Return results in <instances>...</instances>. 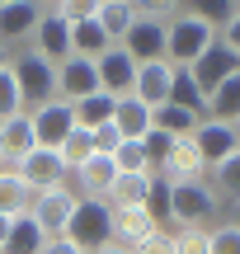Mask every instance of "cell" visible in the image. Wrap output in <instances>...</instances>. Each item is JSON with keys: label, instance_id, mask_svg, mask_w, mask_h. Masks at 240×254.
I'll use <instances>...</instances> for the list:
<instances>
[{"label": "cell", "instance_id": "cell-8", "mask_svg": "<svg viewBox=\"0 0 240 254\" xmlns=\"http://www.w3.org/2000/svg\"><path fill=\"white\" fill-rule=\"evenodd\" d=\"M28 43H33L28 52H38L47 66H66V62H71V24L57 19L52 5H43V19H38V28H33Z\"/></svg>", "mask_w": 240, "mask_h": 254}, {"label": "cell", "instance_id": "cell-6", "mask_svg": "<svg viewBox=\"0 0 240 254\" xmlns=\"http://www.w3.org/2000/svg\"><path fill=\"white\" fill-rule=\"evenodd\" d=\"M188 141L198 146V155H203V165L207 170H217L222 160H231V155L240 151V132H236V123H222V118H203L193 127V136Z\"/></svg>", "mask_w": 240, "mask_h": 254}, {"label": "cell", "instance_id": "cell-39", "mask_svg": "<svg viewBox=\"0 0 240 254\" xmlns=\"http://www.w3.org/2000/svg\"><path fill=\"white\" fill-rule=\"evenodd\" d=\"M217 43H222L226 52H236V57H240V5H231V14H226L222 38H217Z\"/></svg>", "mask_w": 240, "mask_h": 254}, {"label": "cell", "instance_id": "cell-20", "mask_svg": "<svg viewBox=\"0 0 240 254\" xmlns=\"http://www.w3.org/2000/svg\"><path fill=\"white\" fill-rule=\"evenodd\" d=\"M151 231H156V221H151L146 207H122V212H113V245L137 250Z\"/></svg>", "mask_w": 240, "mask_h": 254}, {"label": "cell", "instance_id": "cell-7", "mask_svg": "<svg viewBox=\"0 0 240 254\" xmlns=\"http://www.w3.org/2000/svg\"><path fill=\"white\" fill-rule=\"evenodd\" d=\"M14 170H19V179L33 189V198H38V193H52V189H66V174H71V170L61 165V155L47 151V146H33Z\"/></svg>", "mask_w": 240, "mask_h": 254}, {"label": "cell", "instance_id": "cell-1", "mask_svg": "<svg viewBox=\"0 0 240 254\" xmlns=\"http://www.w3.org/2000/svg\"><path fill=\"white\" fill-rule=\"evenodd\" d=\"M217 43V19L203 14V9H175L165 28V62L175 71H188L207 47Z\"/></svg>", "mask_w": 240, "mask_h": 254}, {"label": "cell", "instance_id": "cell-37", "mask_svg": "<svg viewBox=\"0 0 240 254\" xmlns=\"http://www.w3.org/2000/svg\"><path fill=\"white\" fill-rule=\"evenodd\" d=\"M212 254H240V221H226L212 231Z\"/></svg>", "mask_w": 240, "mask_h": 254}, {"label": "cell", "instance_id": "cell-30", "mask_svg": "<svg viewBox=\"0 0 240 254\" xmlns=\"http://www.w3.org/2000/svg\"><path fill=\"white\" fill-rule=\"evenodd\" d=\"M109 160H113V170H118V174H156L141 141H118V151H113Z\"/></svg>", "mask_w": 240, "mask_h": 254}, {"label": "cell", "instance_id": "cell-31", "mask_svg": "<svg viewBox=\"0 0 240 254\" xmlns=\"http://www.w3.org/2000/svg\"><path fill=\"white\" fill-rule=\"evenodd\" d=\"M57 155H61V165H66V170L75 174V170H80V165H85V160L94 155V141H90V132H85V127H75V132L66 136L61 146H57Z\"/></svg>", "mask_w": 240, "mask_h": 254}, {"label": "cell", "instance_id": "cell-38", "mask_svg": "<svg viewBox=\"0 0 240 254\" xmlns=\"http://www.w3.org/2000/svg\"><path fill=\"white\" fill-rule=\"evenodd\" d=\"M90 141H94V155H113V151H118V141H122V132L113 123H104V127H94V132H90Z\"/></svg>", "mask_w": 240, "mask_h": 254}, {"label": "cell", "instance_id": "cell-35", "mask_svg": "<svg viewBox=\"0 0 240 254\" xmlns=\"http://www.w3.org/2000/svg\"><path fill=\"white\" fill-rule=\"evenodd\" d=\"M141 146H146L151 170H160V165H165V155H170V146H175V136H165V132H156V127H151V132L141 136Z\"/></svg>", "mask_w": 240, "mask_h": 254}, {"label": "cell", "instance_id": "cell-27", "mask_svg": "<svg viewBox=\"0 0 240 254\" xmlns=\"http://www.w3.org/2000/svg\"><path fill=\"white\" fill-rule=\"evenodd\" d=\"M203 123L198 118V113H188V109H179V104H160L156 113H151V127H156V132H165V136H193V127Z\"/></svg>", "mask_w": 240, "mask_h": 254}, {"label": "cell", "instance_id": "cell-2", "mask_svg": "<svg viewBox=\"0 0 240 254\" xmlns=\"http://www.w3.org/2000/svg\"><path fill=\"white\" fill-rule=\"evenodd\" d=\"M170 184V179H165ZM222 212V198L212 193L207 179H184V184H170V231H188V226H203Z\"/></svg>", "mask_w": 240, "mask_h": 254}, {"label": "cell", "instance_id": "cell-12", "mask_svg": "<svg viewBox=\"0 0 240 254\" xmlns=\"http://www.w3.org/2000/svg\"><path fill=\"white\" fill-rule=\"evenodd\" d=\"M90 94H99V66L94 62L71 57L66 66H57V99L80 104V99H90Z\"/></svg>", "mask_w": 240, "mask_h": 254}, {"label": "cell", "instance_id": "cell-17", "mask_svg": "<svg viewBox=\"0 0 240 254\" xmlns=\"http://www.w3.org/2000/svg\"><path fill=\"white\" fill-rule=\"evenodd\" d=\"M28 151H33V123H28V113L5 118V123H0V165H5V170H14Z\"/></svg>", "mask_w": 240, "mask_h": 254}, {"label": "cell", "instance_id": "cell-5", "mask_svg": "<svg viewBox=\"0 0 240 254\" xmlns=\"http://www.w3.org/2000/svg\"><path fill=\"white\" fill-rule=\"evenodd\" d=\"M9 66H14V80H19V94H24V109L28 113L57 99V66H47L38 52H24L19 62H9Z\"/></svg>", "mask_w": 240, "mask_h": 254}, {"label": "cell", "instance_id": "cell-24", "mask_svg": "<svg viewBox=\"0 0 240 254\" xmlns=\"http://www.w3.org/2000/svg\"><path fill=\"white\" fill-rule=\"evenodd\" d=\"M109 38H104V28H99V19H80V24H71V57H85V62H99L104 52H109Z\"/></svg>", "mask_w": 240, "mask_h": 254}, {"label": "cell", "instance_id": "cell-46", "mask_svg": "<svg viewBox=\"0 0 240 254\" xmlns=\"http://www.w3.org/2000/svg\"><path fill=\"white\" fill-rule=\"evenodd\" d=\"M236 212H240V207H236Z\"/></svg>", "mask_w": 240, "mask_h": 254}, {"label": "cell", "instance_id": "cell-29", "mask_svg": "<svg viewBox=\"0 0 240 254\" xmlns=\"http://www.w3.org/2000/svg\"><path fill=\"white\" fill-rule=\"evenodd\" d=\"M170 104H179V109L198 113V118L207 113V99H203V90L193 85V75H188V71H175V85H170Z\"/></svg>", "mask_w": 240, "mask_h": 254}, {"label": "cell", "instance_id": "cell-3", "mask_svg": "<svg viewBox=\"0 0 240 254\" xmlns=\"http://www.w3.org/2000/svg\"><path fill=\"white\" fill-rule=\"evenodd\" d=\"M170 14H175V9H165V5L137 9V24L127 28V38H122L118 47H122V52H127L137 66L165 62V28H170Z\"/></svg>", "mask_w": 240, "mask_h": 254}, {"label": "cell", "instance_id": "cell-22", "mask_svg": "<svg viewBox=\"0 0 240 254\" xmlns=\"http://www.w3.org/2000/svg\"><path fill=\"white\" fill-rule=\"evenodd\" d=\"M113 127L122 132V141H141L151 132V109L137 99V94H122L118 109H113Z\"/></svg>", "mask_w": 240, "mask_h": 254}, {"label": "cell", "instance_id": "cell-21", "mask_svg": "<svg viewBox=\"0 0 240 254\" xmlns=\"http://www.w3.org/2000/svg\"><path fill=\"white\" fill-rule=\"evenodd\" d=\"M151 179L156 174H118L113 179V189H109V212H122V207H146V198H151Z\"/></svg>", "mask_w": 240, "mask_h": 254}, {"label": "cell", "instance_id": "cell-42", "mask_svg": "<svg viewBox=\"0 0 240 254\" xmlns=\"http://www.w3.org/2000/svg\"><path fill=\"white\" fill-rule=\"evenodd\" d=\"M5 236H9V217H0V250H5Z\"/></svg>", "mask_w": 240, "mask_h": 254}, {"label": "cell", "instance_id": "cell-11", "mask_svg": "<svg viewBox=\"0 0 240 254\" xmlns=\"http://www.w3.org/2000/svg\"><path fill=\"white\" fill-rule=\"evenodd\" d=\"M75 202H80V198H75L71 189H52V193H38V198H33L28 217L47 231V240H52V236H66V221H71Z\"/></svg>", "mask_w": 240, "mask_h": 254}, {"label": "cell", "instance_id": "cell-34", "mask_svg": "<svg viewBox=\"0 0 240 254\" xmlns=\"http://www.w3.org/2000/svg\"><path fill=\"white\" fill-rule=\"evenodd\" d=\"M175 254H212V231H203V226L175 231Z\"/></svg>", "mask_w": 240, "mask_h": 254}, {"label": "cell", "instance_id": "cell-9", "mask_svg": "<svg viewBox=\"0 0 240 254\" xmlns=\"http://www.w3.org/2000/svg\"><path fill=\"white\" fill-rule=\"evenodd\" d=\"M28 123H33V146H47V151H57V146L75 132V113H71L66 99H52V104H43V109H33Z\"/></svg>", "mask_w": 240, "mask_h": 254}, {"label": "cell", "instance_id": "cell-19", "mask_svg": "<svg viewBox=\"0 0 240 254\" xmlns=\"http://www.w3.org/2000/svg\"><path fill=\"white\" fill-rule=\"evenodd\" d=\"M113 179H118V170H113V160H109V155H90V160H85L80 170H75L80 198H94V202H104V198H109Z\"/></svg>", "mask_w": 240, "mask_h": 254}, {"label": "cell", "instance_id": "cell-14", "mask_svg": "<svg viewBox=\"0 0 240 254\" xmlns=\"http://www.w3.org/2000/svg\"><path fill=\"white\" fill-rule=\"evenodd\" d=\"M94 66H99V90H104V94H113V99L132 94V85H137V62H132L118 43H113Z\"/></svg>", "mask_w": 240, "mask_h": 254}, {"label": "cell", "instance_id": "cell-26", "mask_svg": "<svg viewBox=\"0 0 240 254\" xmlns=\"http://www.w3.org/2000/svg\"><path fill=\"white\" fill-rule=\"evenodd\" d=\"M113 109H118V99L113 94H90V99H80V104H71V113H75V127H85V132H94V127H104V123H113Z\"/></svg>", "mask_w": 240, "mask_h": 254}, {"label": "cell", "instance_id": "cell-18", "mask_svg": "<svg viewBox=\"0 0 240 254\" xmlns=\"http://www.w3.org/2000/svg\"><path fill=\"white\" fill-rule=\"evenodd\" d=\"M137 9L141 5H132V0H94V19H99L109 43H122L127 38V28L137 24Z\"/></svg>", "mask_w": 240, "mask_h": 254}, {"label": "cell", "instance_id": "cell-33", "mask_svg": "<svg viewBox=\"0 0 240 254\" xmlns=\"http://www.w3.org/2000/svg\"><path fill=\"white\" fill-rule=\"evenodd\" d=\"M19 113H28V109H24V94H19L14 66H5V71H0V123H5V118H19Z\"/></svg>", "mask_w": 240, "mask_h": 254}, {"label": "cell", "instance_id": "cell-45", "mask_svg": "<svg viewBox=\"0 0 240 254\" xmlns=\"http://www.w3.org/2000/svg\"><path fill=\"white\" fill-rule=\"evenodd\" d=\"M0 170H5V165H0Z\"/></svg>", "mask_w": 240, "mask_h": 254}, {"label": "cell", "instance_id": "cell-40", "mask_svg": "<svg viewBox=\"0 0 240 254\" xmlns=\"http://www.w3.org/2000/svg\"><path fill=\"white\" fill-rule=\"evenodd\" d=\"M43 254H85L80 245H71V240H66V236H52V240H47V250Z\"/></svg>", "mask_w": 240, "mask_h": 254}, {"label": "cell", "instance_id": "cell-13", "mask_svg": "<svg viewBox=\"0 0 240 254\" xmlns=\"http://www.w3.org/2000/svg\"><path fill=\"white\" fill-rule=\"evenodd\" d=\"M38 19H43V5H33V0H0V47L28 43Z\"/></svg>", "mask_w": 240, "mask_h": 254}, {"label": "cell", "instance_id": "cell-44", "mask_svg": "<svg viewBox=\"0 0 240 254\" xmlns=\"http://www.w3.org/2000/svg\"><path fill=\"white\" fill-rule=\"evenodd\" d=\"M236 132H240V113H236Z\"/></svg>", "mask_w": 240, "mask_h": 254}, {"label": "cell", "instance_id": "cell-15", "mask_svg": "<svg viewBox=\"0 0 240 254\" xmlns=\"http://www.w3.org/2000/svg\"><path fill=\"white\" fill-rule=\"evenodd\" d=\"M170 85H175V66H170V62H146V66H137V85H132V94L156 113L160 104H170Z\"/></svg>", "mask_w": 240, "mask_h": 254}, {"label": "cell", "instance_id": "cell-4", "mask_svg": "<svg viewBox=\"0 0 240 254\" xmlns=\"http://www.w3.org/2000/svg\"><path fill=\"white\" fill-rule=\"evenodd\" d=\"M66 240L80 245L85 254L104 250L113 240V212H109V202L80 198V202H75V212H71V221H66Z\"/></svg>", "mask_w": 240, "mask_h": 254}, {"label": "cell", "instance_id": "cell-36", "mask_svg": "<svg viewBox=\"0 0 240 254\" xmlns=\"http://www.w3.org/2000/svg\"><path fill=\"white\" fill-rule=\"evenodd\" d=\"M132 254H175V231H170V226H156Z\"/></svg>", "mask_w": 240, "mask_h": 254}, {"label": "cell", "instance_id": "cell-16", "mask_svg": "<svg viewBox=\"0 0 240 254\" xmlns=\"http://www.w3.org/2000/svg\"><path fill=\"white\" fill-rule=\"evenodd\" d=\"M156 174H160V179H170V184H184V179H203L207 165H203V155H198V146L188 141V136H179V141L170 146L165 165H160Z\"/></svg>", "mask_w": 240, "mask_h": 254}, {"label": "cell", "instance_id": "cell-10", "mask_svg": "<svg viewBox=\"0 0 240 254\" xmlns=\"http://www.w3.org/2000/svg\"><path fill=\"white\" fill-rule=\"evenodd\" d=\"M236 71H240V57H236V52H226L222 43H212V47H207V52L198 57L193 66H188V75H193V85L203 90V99L217 90V85H226Z\"/></svg>", "mask_w": 240, "mask_h": 254}, {"label": "cell", "instance_id": "cell-28", "mask_svg": "<svg viewBox=\"0 0 240 254\" xmlns=\"http://www.w3.org/2000/svg\"><path fill=\"white\" fill-rule=\"evenodd\" d=\"M236 113H240V71H236L226 85H217V90L207 94V113H203V118H222V123H236Z\"/></svg>", "mask_w": 240, "mask_h": 254}, {"label": "cell", "instance_id": "cell-32", "mask_svg": "<svg viewBox=\"0 0 240 254\" xmlns=\"http://www.w3.org/2000/svg\"><path fill=\"white\" fill-rule=\"evenodd\" d=\"M217 198H226V202H236V207H240V151L231 155V160H222V165H217Z\"/></svg>", "mask_w": 240, "mask_h": 254}, {"label": "cell", "instance_id": "cell-43", "mask_svg": "<svg viewBox=\"0 0 240 254\" xmlns=\"http://www.w3.org/2000/svg\"><path fill=\"white\" fill-rule=\"evenodd\" d=\"M9 62H14V57H9V47H0V71H5Z\"/></svg>", "mask_w": 240, "mask_h": 254}, {"label": "cell", "instance_id": "cell-25", "mask_svg": "<svg viewBox=\"0 0 240 254\" xmlns=\"http://www.w3.org/2000/svg\"><path fill=\"white\" fill-rule=\"evenodd\" d=\"M33 207V189L19 179V170H0V217H24Z\"/></svg>", "mask_w": 240, "mask_h": 254}, {"label": "cell", "instance_id": "cell-23", "mask_svg": "<svg viewBox=\"0 0 240 254\" xmlns=\"http://www.w3.org/2000/svg\"><path fill=\"white\" fill-rule=\"evenodd\" d=\"M43 250H47V231L38 226L28 212L9 221V236H5V250L0 254H43Z\"/></svg>", "mask_w": 240, "mask_h": 254}, {"label": "cell", "instance_id": "cell-41", "mask_svg": "<svg viewBox=\"0 0 240 254\" xmlns=\"http://www.w3.org/2000/svg\"><path fill=\"white\" fill-rule=\"evenodd\" d=\"M94 254H132V250H122V245H113V240H109V245H104V250H94Z\"/></svg>", "mask_w": 240, "mask_h": 254}]
</instances>
